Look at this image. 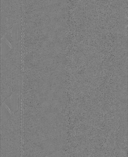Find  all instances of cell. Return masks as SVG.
I'll return each mask as SVG.
<instances>
[{
	"label": "cell",
	"mask_w": 128,
	"mask_h": 157,
	"mask_svg": "<svg viewBox=\"0 0 128 157\" xmlns=\"http://www.w3.org/2000/svg\"><path fill=\"white\" fill-rule=\"evenodd\" d=\"M23 0H1L2 31L10 29L21 22Z\"/></svg>",
	"instance_id": "1"
}]
</instances>
